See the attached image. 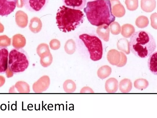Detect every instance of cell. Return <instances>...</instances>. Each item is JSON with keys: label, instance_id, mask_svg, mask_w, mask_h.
<instances>
[{"label": "cell", "instance_id": "cell-25", "mask_svg": "<svg viewBox=\"0 0 157 118\" xmlns=\"http://www.w3.org/2000/svg\"><path fill=\"white\" fill-rule=\"evenodd\" d=\"M48 47L44 45L41 46L38 48L37 52L40 57L43 54L50 52Z\"/></svg>", "mask_w": 157, "mask_h": 118}, {"label": "cell", "instance_id": "cell-13", "mask_svg": "<svg viewBox=\"0 0 157 118\" xmlns=\"http://www.w3.org/2000/svg\"><path fill=\"white\" fill-rule=\"evenodd\" d=\"M105 89L108 93H114L117 91L118 87V82L114 78H110L106 81Z\"/></svg>", "mask_w": 157, "mask_h": 118}, {"label": "cell", "instance_id": "cell-27", "mask_svg": "<svg viewBox=\"0 0 157 118\" xmlns=\"http://www.w3.org/2000/svg\"><path fill=\"white\" fill-rule=\"evenodd\" d=\"M90 0V1H92V0Z\"/></svg>", "mask_w": 157, "mask_h": 118}, {"label": "cell", "instance_id": "cell-9", "mask_svg": "<svg viewBox=\"0 0 157 118\" xmlns=\"http://www.w3.org/2000/svg\"><path fill=\"white\" fill-rule=\"evenodd\" d=\"M9 51L6 46H0V73H5L8 67Z\"/></svg>", "mask_w": 157, "mask_h": 118}, {"label": "cell", "instance_id": "cell-21", "mask_svg": "<svg viewBox=\"0 0 157 118\" xmlns=\"http://www.w3.org/2000/svg\"><path fill=\"white\" fill-rule=\"evenodd\" d=\"M148 81L144 78L136 79L134 82L135 87L140 90L146 89L148 87Z\"/></svg>", "mask_w": 157, "mask_h": 118}, {"label": "cell", "instance_id": "cell-18", "mask_svg": "<svg viewBox=\"0 0 157 118\" xmlns=\"http://www.w3.org/2000/svg\"><path fill=\"white\" fill-rule=\"evenodd\" d=\"M112 69L109 66L106 65L100 67L98 70V76L101 79H104L109 76L111 73Z\"/></svg>", "mask_w": 157, "mask_h": 118}, {"label": "cell", "instance_id": "cell-17", "mask_svg": "<svg viewBox=\"0 0 157 118\" xmlns=\"http://www.w3.org/2000/svg\"><path fill=\"white\" fill-rule=\"evenodd\" d=\"M135 31L134 27L130 24H126L121 27V34L126 38L130 37Z\"/></svg>", "mask_w": 157, "mask_h": 118}, {"label": "cell", "instance_id": "cell-16", "mask_svg": "<svg viewBox=\"0 0 157 118\" xmlns=\"http://www.w3.org/2000/svg\"><path fill=\"white\" fill-rule=\"evenodd\" d=\"M119 87L120 90L122 92H128L132 88V83L129 79L125 78L120 82Z\"/></svg>", "mask_w": 157, "mask_h": 118}, {"label": "cell", "instance_id": "cell-3", "mask_svg": "<svg viewBox=\"0 0 157 118\" xmlns=\"http://www.w3.org/2000/svg\"><path fill=\"white\" fill-rule=\"evenodd\" d=\"M84 14L79 10L71 8L63 5L56 13V23L59 29L66 33L75 30L83 22Z\"/></svg>", "mask_w": 157, "mask_h": 118}, {"label": "cell", "instance_id": "cell-14", "mask_svg": "<svg viewBox=\"0 0 157 118\" xmlns=\"http://www.w3.org/2000/svg\"><path fill=\"white\" fill-rule=\"evenodd\" d=\"M155 0H141V7L142 10L146 12H152L155 8Z\"/></svg>", "mask_w": 157, "mask_h": 118}, {"label": "cell", "instance_id": "cell-12", "mask_svg": "<svg viewBox=\"0 0 157 118\" xmlns=\"http://www.w3.org/2000/svg\"><path fill=\"white\" fill-rule=\"evenodd\" d=\"M149 56L147 62L148 69L152 73L157 75V51L153 53Z\"/></svg>", "mask_w": 157, "mask_h": 118}, {"label": "cell", "instance_id": "cell-6", "mask_svg": "<svg viewBox=\"0 0 157 118\" xmlns=\"http://www.w3.org/2000/svg\"><path fill=\"white\" fill-rule=\"evenodd\" d=\"M49 0H23V5L27 10L37 12L43 10Z\"/></svg>", "mask_w": 157, "mask_h": 118}, {"label": "cell", "instance_id": "cell-1", "mask_svg": "<svg viewBox=\"0 0 157 118\" xmlns=\"http://www.w3.org/2000/svg\"><path fill=\"white\" fill-rule=\"evenodd\" d=\"M83 11L87 18L92 25L109 26L115 20L112 14L110 0H96L88 2Z\"/></svg>", "mask_w": 157, "mask_h": 118}, {"label": "cell", "instance_id": "cell-24", "mask_svg": "<svg viewBox=\"0 0 157 118\" xmlns=\"http://www.w3.org/2000/svg\"><path fill=\"white\" fill-rule=\"evenodd\" d=\"M110 29L111 33L114 35H117L121 31V27L117 22H112L110 25Z\"/></svg>", "mask_w": 157, "mask_h": 118}, {"label": "cell", "instance_id": "cell-4", "mask_svg": "<svg viewBox=\"0 0 157 118\" xmlns=\"http://www.w3.org/2000/svg\"><path fill=\"white\" fill-rule=\"evenodd\" d=\"M29 61L26 51L22 48L12 49L9 53L8 67L13 74L24 72L29 66Z\"/></svg>", "mask_w": 157, "mask_h": 118}, {"label": "cell", "instance_id": "cell-20", "mask_svg": "<svg viewBox=\"0 0 157 118\" xmlns=\"http://www.w3.org/2000/svg\"><path fill=\"white\" fill-rule=\"evenodd\" d=\"M64 91L66 93H71L74 92L76 89V85L75 82L71 80H67L63 85Z\"/></svg>", "mask_w": 157, "mask_h": 118}, {"label": "cell", "instance_id": "cell-5", "mask_svg": "<svg viewBox=\"0 0 157 118\" xmlns=\"http://www.w3.org/2000/svg\"><path fill=\"white\" fill-rule=\"evenodd\" d=\"M79 38L87 49L91 60L96 61L101 58L102 45L101 41L98 37L94 35L83 33L80 35Z\"/></svg>", "mask_w": 157, "mask_h": 118}, {"label": "cell", "instance_id": "cell-8", "mask_svg": "<svg viewBox=\"0 0 157 118\" xmlns=\"http://www.w3.org/2000/svg\"><path fill=\"white\" fill-rule=\"evenodd\" d=\"M50 85V79L47 75L40 78L33 85V88L35 92L42 93L46 90Z\"/></svg>", "mask_w": 157, "mask_h": 118}, {"label": "cell", "instance_id": "cell-7", "mask_svg": "<svg viewBox=\"0 0 157 118\" xmlns=\"http://www.w3.org/2000/svg\"><path fill=\"white\" fill-rule=\"evenodd\" d=\"M17 0H0V16H7L15 9Z\"/></svg>", "mask_w": 157, "mask_h": 118}, {"label": "cell", "instance_id": "cell-19", "mask_svg": "<svg viewBox=\"0 0 157 118\" xmlns=\"http://www.w3.org/2000/svg\"><path fill=\"white\" fill-rule=\"evenodd\" d=\"M40 57V63L43 67H47L51 65L52 61V57L50 52L43 54Z\"/></svg>", "mask_w": 157, "mask_h": 118}, {"label": "cell", "instance_id": "cell-10", "mask_svg": "<svg viewBox=\"0 0 157 118\" xmlns=\"http://www.w3.org/2000/svg\"><path fill=\"white\" fill-rule=\"evenodd\" d=\"M110 1L113 14L119 18L123 16L125 14V11L119 0H111Z\"/></svg>", "mask_w": 157, "mask_h": 118}, {"label": "cell", "instance_id": "cell-11", "mask_svg": "<svg viewBox=\"0 0 157 118\" xmlns=\"http://www.w3.org/2000/svg\"><path fill=\"white\" fill-rule=\"evenodd\" d=\"M63 4L68 7L81 10L86 6V0H62Z\"/></svg>", "mask_w": 157, "mask_h": 118}, {"label": "cell", "instance_id": "cell-2", "mask_svg": "<svg viewBox=\"0 0 157 118\" xmlns=\"http://www.w3.org/2000/svg\"><path fill=\"white\" fill-rule=\"evenodd\" d=\"M156 43L153 36L144 30L134 32L129 42V49L136 56L142 58L148 57L155 50Z\"/></svg>", "mask_w": 157, "mask_h": 118}, {"label": "cell", "instance_id": "cell-22", "mask_svg": "<svg viewBox=\"0 0 157 118\" xmlns=\"http://www.w3.org/2000/svg\"><path fill=\"white\" fill-rule=\"evenodd\" d=\"M149 24L148 18L144 16L139 17L136 21V25L139 28H144L146 27Z\"/></svg>", "mask_w": 157, "mask_h": 118}, {"label": "cell", "instance_id": "cell-15", "mask_svg": "<svg viewBox=\"0 0 157 118\" xmlns=\"http://www.w3.org/2000/svg\"><path fill=\"white\" fill-rule=\"evenodd\" d=\"M97 33L99 37L105 41H109V31L108 26L104 25L101 26L97 28Z\"/></svg>", "mask_w": 157, "mask_h": 118}, {"label": "cell", "instance_id": "cell-23", "mask_svg": "<svg viewBox=\"0 0 157 118\" xmlns=\"http://www.w3.org/2000/svg\"><path fill=\"white\" fill-rule=\"evenodd\" d=\"M125 3L127 9L130 11L136 10L138 6V0H125Z\"/></svg>", "mask_w": 157, "mask_h": 118}, {"label": "cell", "instance_id": "cell-26", "mask_svg": "<svg viewBox=\"0 0 157 118\" xmlns=\"http://www.w3.org/2000/svg\"><path fill=\"white\" fill-rule=\"evenodd\" d=\"M93 90L89 87H83L81 90L80 93H93Z\"/></svg>", "mask_w": 157, "mask_h": 118}]
</instances>
